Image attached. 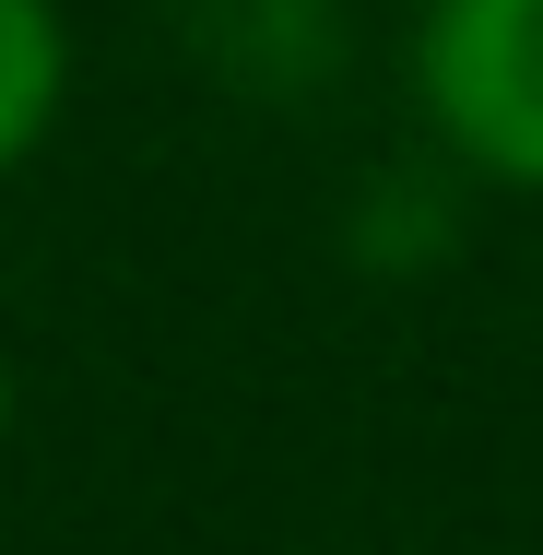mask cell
Wrapping results in <instances>:
<instances>
[{
    "label": "cell",
    "instance_id": "6da1fadb",
    "mask_svg": "<svg viewBox=\"0 0 543 555\" xmlns=\"http://www.w3.org/2000/svg\"><path fill=\"white\" fill-rule=\"evenodd\" d=\"M414 107L473 178L543 190V0H426Z\"/></svg>",
    "mask_w": 543,
    "mask_h": 555
},
{
    "label": "cell",
    "instance_id": "3957f363",
    "mask_svg": "<svg viewBox=\"0 0 543 555\" xmlns=\"http://www.w3.org/2000/svg\"><path fill=\"white\" fill-rule=\"evenodd\" d=\"M0 426H12V378H0Z\"/></svg>",
    "mask_w": 543,
    "mask_h": 555
},
{
    "label": "cell",
    "instance_id": "7a4b0ae2",
    "mask_svg": "<svg viewBox=\"0 0 543 555\" xmlns=\"http://www.w3.org/2000/svg\"><path fill=\"white\" fill-rule=\"evenodd\" d=\"M60 83H72V36H60V12H48V0H0V178L48 142Z\"/></svg>",
    "mask_w": 543,
    "mask_h": 555
}]
</instances>
